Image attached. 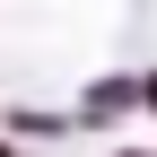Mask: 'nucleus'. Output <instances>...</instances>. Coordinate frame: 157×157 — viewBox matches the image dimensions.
I'll list each match as a JSON object with an SVG mask.
<instances>
[{
  "label": "nucleus",
  "instance_id": "obj_1",
  "mask_svg": "<svg viewBox=\"0 0 157 157\" xmlns=\"http://www.w3.org/2000/svg\"><path fill=\"white\" fill-rule=\"evenodd\" d=\"M148 96H157V87H148Z\"/></svg>",
  "mask_w": 157,
  "mask_h": 157
}]
</instances>
